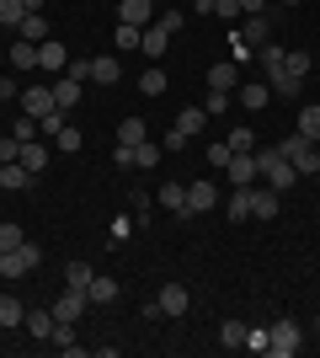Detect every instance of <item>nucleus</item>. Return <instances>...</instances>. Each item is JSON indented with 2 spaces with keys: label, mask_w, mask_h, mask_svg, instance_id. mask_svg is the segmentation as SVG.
<instances>
[{
  "label": "nucleus",
  "mask_w": 320,
  "mask_h": 358,
  "mask_svg": "<svg viewBox=\"0 0 320 358\" xmlns=\"http://www.w3.org/2000/svg\"><path fill=\"white\" fill-rule=\"evenodd\" d=\"M257 166H261V182L273 187V193H289L294 182H299V171H294V161L283 155L277 145H267V150H257Z\"/></svg>",
  "instance_id": "1"
},
{
  "label": "nucleus",
  "mask_w": 320,
  "mask_h": 358,
  "mask_svg": "<svg viewBox=\"0 0 320 358\" xmlns=\"http://www.w3.org/2000/svg\"><path fill=\"white\" fill-rule=\"evenodd\" d=\"M38 262H43V252H38L32 241H22V246H11V252L0 257V278H27Z\"/></svg>",
  "instance_id": "2"
},
{
  "label": "nucleus",
  "mask_w": 320,
  "mask_h": 358,
  "mask_svg": "<svg viewBox=\"0 0 320 358\" xmlns=\"http://www.w3.org/2000/svg\"><path fill=\"white\" fill-rule=\"evenodd\" d=\"M224 177H229V187H257V182H261L257 150H235V155H229V166H224Z\"/></svg>",
  "instance_id": "3"
},
{
  "label": "nucleus",
  "mask_w": 320,
  "mask_h": 358,
  "mask_svg": "<svg viewBox=\"0 0 320 358\" xmlns=\"http://www.w3.org/2000/svg\"><path fill=\"white\" fill-rule=\"evenodd\" d=\"M299 348H305V331H299V321H277V327H273V343H267V353L294 358Z\"/></svg>",
  "instance_id": "4"
},
{
  "label": "nucleus",
  "mask_w": 320,
  "mask_h": 358,
  "mask_svg": "<svg viewBox=\"0 0 320 358\" xmlns=\"http://www.w3.org/2000/svg\"><path fill=\"white\" fill-rule=\"evenodd\" d=\"M86 305H91V299H86V289H70V284H64V294L54 299L48 310H54V321H80V315H86Z\"/></svg>",
  "instance_id": "5"
},
{
  "label": "nucleus",
  "mask_w": 320,
  "mask_h": 358,
  "mask_svg": "<svg viewBox=\"0 0 320 358\" xmlns=\"http://www.w3.org/2000/svg\"><path fill=\"white\" fill-rule=\"evenodd\" d=\"M155 299H160V315H166V321H176V315L192 310V294H187L182 284H160V294H155Z\"/></svg>",
  "instance_id": "6"
},
{
  "label": "nucleus",
  "mask_w": 320,
  "mask_h": 358,
  "mask_svg": "<svg viewBox=\"0 0 320 358\" xmlns=\"http://www.w3.org/2000/svg\"><path fill=\"white\" fill-rule=\"evenodd\" d=\"M155 16H160L155 0H118V22H128V27H150Z\"/></svg>",
  "instance_id": "7"
},
{
  "label": "nucleus",
  "mask_w": 320,
  "mask_h": 358,
  "mask_svg": "<svg viewBox=\"0 0 320 358\" xmlns=\"http://www.w3.org/2000/svg\"><path fill=\"white\" fill-rule=\"evenodd\" d=\"M22 113L27 118H43V113H54V86H22Z\"/></svg>",
  "instance_id": "8"
},
{
  "label": "nucleus",
  "mask_w": 320,
  "mask_h": 358,
  "mask_svg": "<svg viewBox=\"0 0 320 358\" xmlns=\"http://www.w3.org/2000/svg\"><path fill=\"white\" fill-rule=\"evenodd\" d=\"M213 203H219V187H213L208 177H198V182H187V214H208Z\"/></svg>",
  "instance_id": "9"
},
{
  "label": "nucleus",
  "mask_w": 320,
  "mask_h": 358,
  "mask_svg": "<svg viewBox=\"0 0 320 358\" xmlns=\"http://www.w3.org/2000/svg\"><path fill=\"white\" fill-rule=\"evenodd\" d=\"M64 64H70V48L54 43V38H43V43H38V70L43 75H64Z\"/></svg>",
  "instance_id": "10"
},
{
  "label": "nucleus",
  "mask_w": 320,
  "mask_h": 358,
  "mask_svg": "<svg viewBox=\"0 0 320 358\" xmlns=\"http://www.w3.org/2000/svg\"><path fill=\"white\" fill-rule=\"evenodd\" d=\"M277 209H283V193H273V187H251V220H277Z\"/></svg>",
  "instance_id": "11"
},
{
  "label": "nucleus",
  "mask_w": 320,
  "mask_h": 358,
  "mask_svg": "<svg viewBox=\"0 0 320 358\" xmlns=\"http://www.w3.org/2000/svg\"><path fill=\"white\" fill-rule=\"evenodd\" d=\"M235 86H241V64H235V59L208 64V91H235Z\"/></svg>",
  "instance_id": "12"
},
{
  "label": "nucleus",
  "mask_w": 320,
  "mask_h": 358,
  "mask_svg": "<svg viewBox=\"0 0 320 358\" xmlns=\"http://www.w3.org/2000/svg\"><path fill=\"white\" fill-rule=\"evenodd\" d=\"M22 327H27V337H32V343H48V337H54V310H43V305H32Z\"/></svg>",
  "instance_id": "13"
},
{
  "label": "nucleus",
  "mask_w": 320,
  "mask_h": 358,
  "mask_svg": "<svg viewBox=\"0 0 320 358\" xmlns=\"http://www.w3.org/2000/svg\"><path fill=\"white\" fill-rule=\"evenodd\" d=\"M171 48V32L160 27V22H150V27H144V38H139V54H150L155 64H160V54H166Z\"/></svg>",
  "instance_id": "14"
},
{
  "label": "nucleus",
  "mask_w": 320,
  "mask_h": 358,
  "mask_svg": "<svg viewBox=\"0 0 320 358\" xmlns=\"http://www.w3.org/2000/svg\"><path fill=\"white\" fill-rule=\"evenodd\" d=\"M91 80H96V86H118V80H123V59L96 54V59H91Z\"/></svg>",
  "instance_id": "15"
},
{
  "label": "nucleus",
  "mask_w": 320,
  "mask_h": 358,
  "mask_svg": "<svg viewBox=\"0 0 320 358\" xmlns=\"http://www.w3.org/2000/svg\"><path fill=\"white\" fill-rule=\"evenodd\" d=\"M267 102H273V86H267V80H245L241 86V107L245 113H261Z\"/></svg>",
  "instance_id": "16"
},
{
  "label": "nucleus",
  "mask_w": 320,
  "mask_h": 358,
  "mask_svg": "<svg viewBox=\"0 0 320 358\" xmlns=\"http://www.w3.org/2000/svg\"><path fill=\"white\" fill-rule=\"evenodd\" d=\"M86 299H91V305H118V278L96 273L91 284H86Z\"/></svg>",
  "instance_id": "17"
},
{
  "label": "nucleus",
  "mask_w": 320,
  "mask_h": 358,
  "mask_svg": "<svg viewBox=\"0 0 320 358\" xmlns=\"http://www.w3.org/2000/svg\"><path fill=\"white\" fill-rule=\"evenodd\" d=\"M160 209L166 214H187V182H160Z\"/></svg>",
  "instance_id": "18"
},
{
  "label": "nucleus",
  "mask_w": 320,
  "mask_h": 358,
  "mask_svg": "<svg viewBox=\"0 0 320 358\" xmlns=\"http://www.w3.org/2000/svg\"><path fill=\"white\" fill-rule=\"evenodd\" d=\"M0 187H11V193H22V187H32V171L22 161H6L0 166Z\"/></svg>",
  "instance_id": "19"
},
{
  "label": "nucleus",
  "mask_w": 320,
  "mask_h": 358,
  "mask_svg": "<svg viewBox=\"0 0 320 358\" xmlns=\"http://www.w3.org/2000/svg\"><path fill=\"white\" fill-rule=\"evenodd\" d=\"M48 343H54V348H59V353H86V348H80L75 343V321H54V337H48Z\"/></svg>",
  "instance_id": "20"
},
{
  "label": "nucleus",
  "mask_w": 320,
  "mask_h": 358,
  "mask_svg": "<svg viewBox=\"0 0 320 358\" xmlns=\"http://www.w3.org/2000/svg\"><path fill=\"white\" fill-rule=\"evenodd\" d=\"M16 38L43 43V38H48V16H43V11H27V16H22V27H16Z\"/></svg>",
  "instance_id": "21"
},
{
  "label": "nucleus",
  "mask_w": 320,
  "mask_h": 358,
  "mask_svg": "<svg viewBox=\"0 0 320 358\" xmlns=\"http://www.w3.org/2000/svg\"><path fill=\"white\" fill-rule=\"evenodd\" d=\"M16 161H22L32 177H38V171L48 166V145H38V139H22V155H16Z\"/></svg>",
  "instance_id": "22"
},
{
  "label": "nucleus",
  "mask_w": 320,
  "mask_h": 358,
  "mask_svg": "<svg viewBox=\"0 0 320 358\" xmlns=\"http://www.w3.org/2000/svg\"><path fill=\"white\" fill-rule=\"evenodd\" d=\"M80 102V80H70V75H59V80H54V107H59V113H70V107Z\"/></svg>",
  "instance_id": "23"
},
{
  "label": "nucleus",
  "mask_w": 320,
  "mask_h": 358,
  "mask_svg": "<svg viewBox=\"0 0 320 358\" xmlns=\"http://www.w3.org/2000/svg\"><path fill=\"white\" fill-rule=\"evenodd\" d=\"M310 64H315V54H310V48H289V54H283V75H294V80H305Z\"/></svg>",
  "instance_id": "24"
},
{
  "label": "nucleus",
  "mask_w": 320,
  "mask_h": 358,
  "mask_svg": "<svg viewBox=\"0 0 320 358\" xmlns=\"http://www.w3.org/2000/svg\"><path fill=\"white\" fill-rule=\"evenodd\" d=\"M22 321H27V305L16 294H0V327L11 331V327H22Z\"/></svg>",
  "instance_id": "25"
},
{
  "label": "nucleus",
  "mask_w": 320,
  "mask_h": 358,
  "mask_svg": "<svg viewBox=\"0 0 320 358\" xmlns=\"http://www.w3.org/2000/svg\"><path fill=\"white\" fill-rule=\"evenodd\" d=\"M294 129L320 145V102H305V107H299V123H294Z\"/></svg>",
  "instance_id": "26"
},
{
  "label": "nucleus",
  "mask_w": 320,
  "mask_h": 358,
  "mask_svg": "<svg viewBox=\"0 0 320 358\" xmlns=\"http://www.w3.org/2000/svg\"><path fill=\"white\" fill-rule=\"evenodd\" d=\"M139 91H144V96H166V91H171L166 70H160V64H150V70L139 75Z\"/></svg>",
  "instance_id": "27"
},
{
  "label": "nucleus",
  "mask_w": 320,
  "mask_h": 358,
  "mask_svg": "<svg viewBox=\"0 0 320 358\" xmlns=\"http://www.w3.org/2000/svg\"><path fill=\"white\" fill-rule=\"evenodd\" d=\"M144 139H150V123L144 118H123L118 123V145H144Z\"/></svg>",
  "instance_id": "28"
},
{
  "label": "nucleus",
  "mask_w": 320,
  "mask_h": 358,
  "mask_svg": "<svg viewBox=\"0 0 320 358\" xmlns=\"http://www.w3.org/2000/svg\"><path fill=\"white\" fill-rule=\"evenodd\" d=\"M11 70H38V43L16 38V43H11Z\"/></svg>",
  "instance_id": "29"
},
{
  "label": "nucleus",
  "mask_w": 320,
  "mask_h": 358,
  "mask_svg": "<svg viewBox=\"0 0 320 358\" xmlns=\"http://www.w3.org/2000/svg\"><path fill=\"white\" fill-rule=\"evenodd\" d=\"M203 123H208V113H203V107H182V113H176V129H182L187 139L203 134Z\"/></svg>",
  "instance_id": "30"
},
{
  "label": "nucleus",
  "mask_w": 320,
  "mask_h": 358,
  "mask_svg": "<svg viewBox=\"0 0 320 358\" xmlns=\"http://www.w3.org/2000/svg\"><path fill=\"white\" fill-rule=\"evenodd\" d=\"M219 348H229V353H235V348H245V321H235V315H229L224 327H219Z\"/></svg>",
  "instance_id": "31"
},
{
  "label": "nucleus",
  "mask_w": 320,
  "mask_h": 358,
  "mask_svg": "<svg viewBox=\"0 0 320 358\" xmlns=\"http://www.w3.org/2000/svg\"><path fill=\"white\" fill-rule=\"evenodd\" d=\"M224 214H229V220H251V187H235L229 203H224Z\"/></svg>",
  "instance_id": "32"
},
{
  "label": "nucleus",
  "mask_w": 320,
  "mask_h": 358,
  "mask_svg": "<svg viewBox=\"0 0 320 358\" xmlns=\"http://www.w3.org/2000/svg\"><path fill=\"white\" fill-rule=\"evenodd\" d=\"M91 278H96V268H91V262H80V257L70 262V268H64V284H70V289H86Z\"/></svg>",
  "instance_id": "33"
},
{
  "label": "nucleus",
  "mask_w": 320,
  "mask_h": 358,
  "mask_svg": "<svg viewBox=\"0 0 320 358\" xmlns=\"http://www.w3.org/2000/svg\"><path fill=\"white\" fill-rule=\"evenodd\" d=\"M283 54H289L283 43H261V48H257V59H261V70H267V75L283 70Z\"/></svg>",
  "instance_id": "34"
},
{
  "label": "nucleus",
  "mask_w": 320,
  "mask_h": 358,
  "mask_svg": "<svg viewBox=\"0 0 320 358\" xmlns=\"http://www.w3.org/2000/svg\"><path fill=\"white\" fill-rule=\"evenodd\" d=\"M155 166H160V145H155V139H144V145L134 150V171H155Z\"/></svg>",
  "instance_id": "35"
},
{
  "label": "nucleus",
  "mask_w": 320,
  "mask_h": 358,
  "mask_svg": "<svg viewBox=\"0 0 320 358\" xmlns=\"http://www.w3.org/2000/svg\"><path fill=\"white\" fill-rule=\"evenodd\" d=\"M267 86H273V96H299V91H305V80H294V75H267Z\"/></svg>",
  "instance_id": "36"
},
{
  "label": "nucleus",
  "mask_w": 320,
  "mask_h": 358,
  "mask_svg": "<svg viewBox=\"0 0 320 358\" xmlns=\"http://www.w3.org/2000/svg\"><path fill=\"white\" fill-rule=\"evenodd\" d=\"M273 343V327H245V353H267Z\"/></svg>",
  "instance_id": "37"
},
{
  "label": "nucleus",
  "mask_w": 320,
  "mask_h": 358,
  "mask_svg": "<svg viewBox=\"0 0 320 358\" xmlns=\"http://www.w3.org/2000/svg\"><path fill=\"white\" fill-rule=\"evenodd\" d=\"M22 16H27L22 0H0V27H22Z\"/></svg>",
  "instance_id": "38"
},
{
  "label": "nucleus",
  "mask_w": 320,
  "mask_h": 358,
  "mask_svg": "<svg viewBox=\"0 0 320 358\" xmlns=\"http://www.w3.org/2000/svg\"><path fill=\"white\" fill-rule=\"evenodd\" d=\"M267 32H273V27H267V16H245L241 38H245V43H267Z\"/></svg>",
  "instance_id": "39"
},
{
  "label": "nucleus",
  "mask_w": 320,
  "mask_h": 358,
  "mask_svg": "<svg viewBox=\"0 0 320 358\" xmlns=\"http://www.w3.org/2000/svg\"><path fill=\"white\" fill-rule=\"evenodd\" d=\"M229 59H235V64H251V59H257V48L245 43L241 32H229Z\"/></svg>",
  "instance_id": "40"
},
{
  "label": "nucleus",
  "mask_w": 320,
  "mask_h": 358,
  "mask_svg": "<svg viewBox=\"0 0 320 358\" xmlns=\"http://www.w3.org/2000/svg\"><path fill=\"white\" fill-rule=\"evenodd\" d=\"M22 241H27V236H22V224H16V220H0V252H11V246H22Z\"/></svg>",
  "instance_id": "41"
},
{
  "label": "nucleus",
  "mask_w": 320,
  "mask_h": 358,
  "mask_svg": "<svg viewBox=\"0 0 320 358\" xmlns=\"http://www.w3.org/2000/svg\"><path fill=\"white\" fill-rule=\"evenodd\" d=\"M229 102H235V91H208L203 113H208V118H219V113H229Z\"/></svg>",
  "instance_id": "42"
},
{
  "label": "nucleus",
  "mask_w": 320,
  "mask_h": 358,
  "mask_svg": "<svg viewBox=\"0 0 320 358\" xmlns=\"http://www.w3.org/2000/svg\"><path fill=\"white\" fill-rule=\"evenodd\" d=\"M155 22H160V27H166V32H171V38H176V32H182V27H187V11H176V6H166V11L155 16Z\"/></svg>",
  "instance_id": "43"
},
{
  "label": "nucleus",
  "mask_w": 320,
  "mask_h": 358,
  "mask_svg": "<svg viewBox=\"0 0 320 358\" xmlns=\"http://www.w3.org/2000/svg\"><path fill=\"white\" fill-rule=\"evenodd\" d=\"M54 145H59V150H70V155H75V150L86 145V134H80V129H70V123H64L59 134H54Z\"/></svg>",
  "instance_id": "44"
},
{
  "label": "nucleus",
  "mask_w": 320,
  "mask_h": 358,
  "mask_svg": "<svg viewBox=\"0 0 320 358\" xmlns=\"http://www.w3.org/2000/svg\"><path fill=\"white\" fill-rule=\"evenodd\" d=\"M139 38H144V27H128V22H118V54H123V48H139Z\"/></svg>",
  "instance_id": "45"
},
{
  "label": "nucleus",
  "mask_w": 320,
  "mask_h": 358,
  "mask_svg": "<svg viewBox=\"0 0 320 358\" xmlns=\"http://www.w3.org/2000/svg\"><path fill=\"white\" fill-rule=\"evenodd\" d=\"M213 16H219V22H241V0H213Z\"/></svg>",
  "instance_id": "46"
},
{
  "label": "nucleus",
  "mask_w": 320,
  "mask_h": 358,
  "mask_svg": "<svg viewBox=\"0 0 320 358\" xmlns=\"http://www.w3.org/2000/svg\"><path fill=\"white\" fill-rule=\"evenodd\" d=\"M134 150L139 145H112V166H118V171H134Z\"/></svg>",
  "instance_id": "47"
},
{
  "label": "nucleus",
  "mask_w": 320,
  "mask_h": 358,
  "mask_svg": "<svg viewBox=\"0 0 320 358\" xmlns=\"http://www.w3.org/2000/svg\"><path fill=\"white\" fill-rule=\"evenodd\" d=\"M224 145H229V150H257V134H251V129H229Z\"/></svg>",
  "instance_id": "48"
},
{
  "label": "nucleus",
  "mask_w": 320,
  "mask_h": 358,
  "mask_svg": "<svg viewBox=\"0 0 320 358\" xmlns=\"http://www.w3.org/2000/svg\"><path fill=\"white\" fill-rule=\"evenodd\" d=\"M64 75H70V80H80V86H86V80H91V59H70V64H64Z\"/></svg>",
  "instance_id": "49"
},
{
  "label": "nucleus",
  "mask_w": 320,
  "mask_h": 358,
  "mask_svg": "<svg viewBox=\"0 0 320 358\" xmlns=\"http://www.w3.org/2000/svg\"><path fill=\"white\" fill-rule=\"evenodd\" d=\"M16 155H22V139H16V134H0V166L16 161Z\"/></svg>",
  "instance_id": "50"
},
{
  "label": "nucleus",
  "mask_w": 320,
  "mask_h": 358,
  "mask_svg": "<svg viewBox=\"0 0 320 358\" xmlns=\"http://www.w3.org/2000/svg\"><path fill=\"white\" fill-rule=\"evenodd\" d=\"M11 134H16V139H38V118H27V113H22V118L11 123Z\"/></svg>",
  "instance_id": "51"
},
{
  "label": "nucleus",
  "mask_w": 320,
  "mask_h": 358,
  "mask_svg": "<svg viewBox=\"0 0 320 358\" xmlns=\"http://www.w3.org/2000/svg\"><path fill=\"white\" fill-rule=\"evenodd\" d=\"M229 155H235L229 145H213V150H208V166H213V171H224V166H229Z\"/></svg>",
  "instance_id": "52"
},
{
  "label": "nucleus",
  "mask_w": 320,
  "mask_h": 358,
  "mask_svg": "<svg viewBox=\"0 0 320 358\" xmlns=\"http://www.w3.org/2000/svg\"><path fill=\"white\" fill-rule=\"evenodd\" d=\"M160 150H171V155H176V150H187V134H182V129H166V139H160Z\"/></svg>",
  "instance_id": "53"
},
{
  "label": "nucleus",
  "mask_w": 320,
  "mask_h": 358,
  "mask_svg": "<svg viewBox=\"0 0 320 358\" xmlns=\"http://www.w3.org/2000/svg\"><path fill=\"white\" fill-rule=\"evenodd\" d=\"M128 236H134V220H123V214H118V220H112V241H128Z\"/></svg>",
  "instance_id": "54"
},
{
  "label": "nucleus",
  "mask_w": 320,
  "mask_h": 358,
  "mask_svg": "<svg viewBox=\"0 0 320 358\" xmlns=\"http://www.w3.org/2000/svg\"><path fill=\"white\" fill-rule=\"evenodd\" d=\"M16 96H22V86H16V80H0V102H16Z\"/></svg>",
  "instance_id": "55"
},
{
  "label": "nucleus",
  "mask_w": 320,
  "mask_h": 358,
  "mask_svg": "<svg viewBox=\"0 0 320 358\" xmlns=\"http://www.w3.org/2000/svg\"><path fill=\"white\" fill-rule=\"evenodd\" d=\"M241 11L245 16H267V0H241Z\"/></svg>",
  "instance_id": "56"
},
{
  "label": "nucleus",
  "mask_w": 320,
  "mask_h": 358,
  "mask_svg": "<svg viewBox=\"0 0 320 358\" xmlns=\"http://www.w3.org/2000/svg\"><path fill=\"white\" fill-rule=\"evenodd\" d=\"M22 6H27V11H43V0H22Z\"/></svg>",
  "instance_id": "57"
},
{
  "label": "nucleus",
  "mask_w": 320,
  "mask_h": 358,
  "mask_svg": "<svg viewBox=\"0 0 320 358\" xmlns=\"http://www.w3.org/2000/svg\"><path fill=\"white\" fill-rule=\"evenodd\" d=\"M283 6H299V0H283Z\"/></svg>",
  "instance_id": "58"
},
{
  "label": "nucleus",
  "mask_w": 320,
  "mask_h": 358,
  "mask_svg": "<svg viewBox=\"0 0 320 358\" xmlns=\"http://www.w3.org/2000/svg\"><path fill=\"white\" fill-rule=\"evenodd\" d=\"M0 257H6V252H0Z\"/></svg>",
  "instance_id": "59"
}]
</instances>
